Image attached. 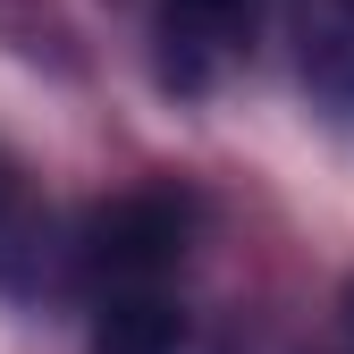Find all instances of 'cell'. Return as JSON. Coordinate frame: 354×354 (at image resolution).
<instances>
[{"instance_id":"cell-1","label":"cell","mask_w":354,"mask_h":354,"mask_svg":"<svg viewBox=\"0 0 354 354\" xmlns=\"http://www.w3.org/2000/svg\"><path fill=\"white\" fill-rule=\"evenodd\" d=\"M186 236H194L186 194L136 186V194H118V203H102L93 219H84L76 270L93 279L102 295H169L177 261H186Z\"/></svg>"},{"instance_id":"cell-2","label":"cell","mask_w":354,"mask_h":354,"mask_svg":"<svg viewBox=\"0 0 354 354\" xmlns=\"http://www.w3.org/2000/svg\"><path fill=\"white\" fill-rule=\"evenodd\" d=\"M59 279V228L34 203V186L17 169H0V287L9 295H42Z\"/></svg>"},{"instance_id":"cell-3","label":"cell","mask_w":354,"mask_h":354,"mask_svg":"<svg viewBox=\"0 0 354 354\" xmlns=\"http://www.w3.org/2000/svg\"><path fill=\"white\" fill-rule=\"evenodd\" d=\"M295 68L329 110L354 118V0H295Z\"/></svg>"},{"instance_id":"cell-4","label":"cell","mask_w":354,"mask_h":354,"mask_svg":"<svg viewBox=\"0 0 354 354\" xmlns=\"http://www.w3.org/2000/svg\"><path fill=\"white\" fill-rule=\"evenodd\" d=\"M93 354H211L169 295H102Z\"/></svg>"},{"instance_id":"cell-5","label":"cell","mask_w":354,"mask_h":354,"mask_svg":"<svg viewBox=\"0 0 354 354\" xmlns=\"http://www.w3.org/2000/svg\"><path fill=\"white\" fill-rule=\"evenodd\" d=\"M169 26L203 42V51H228V42L253 26V0H169Z\"/></svg>"},{"instance_id":"cell-6","label":"cell","mask_w":354,"mask_h":354,"mask_svg":"<svg viewBox=\"0 0 354 354\" xmlns=\"http://www.w3.org/2000/svg\"><path fill=\"white\" fill-rule=\"evenodd\" d=\"M346 329H354V287H346Z\"/></svg>"}]
</instances>
